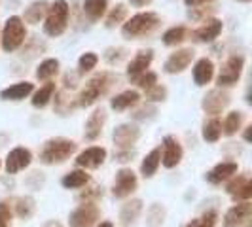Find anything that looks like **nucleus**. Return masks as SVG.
<instances>
[{"mask_svg": "<svg viewBox=\"0 0 252 227\" xmlns=\"http://www.w3.org/2000/svg\"><path fill=\"white\" fill-rule=\"evenodd\" d=\"M116 82H118V76L114 74V72H108V70H102L99 74L91 76L86 82L84 89L78 93L76 104L82 106V108H88L91 104H95L101 97H104L112 89Z\"/></svg>", "mask_w": 252, "mask_h": 227, "instance_id": "obj_1", "label": "nucleus"}, {"mask_svg": "<svg viewBox=\"0 0 252 227\" xmlns=\"http://www.w3.org/2000/svg\"><path fill=\"white\" fill-rule=\"evenodd\" d=\"M76 148L78 144L70 139H64V137L50 139L44 142L40 150V161L44 165H61L74 155Z\"/></svg>", "mask_w": 252, "mask_h": 227, "instance_id": "obj_2", "label": "nucleus"}, {"mask_svg": "<svg viewBox=\"0 0 252 227\" xmlns=\"http://www.w3.org/2000/svg\"><path fill=\"white\" fill-rule=\"evenodd\" d=\"M159 25V15L154 12H140L122 23V36L127 40L148 36Z\"/></svg>", "mask_w": 252, "mask_h": 227, "instance_id": "obj_3", "label": "nucleus"}, {"mask_svg": "<svg viewBox=\"0 0 252 227\" xmlns=\"http://www.w3.org/2000/svg\"><path fill=\"white\" fill-rule=\"evenodd\" d=\"M27 40V27L19 15H10L0 28V44L6 53L17 51Z\"/></svg>", "mask_w": 252, "mask_h": 227, "instance_id": "obj_4", "label": "nucleus"}, {"mask_svg": "<svg viewBox=\"0 0 252 227\" xmlns=\"http://www.w3.org/2000/svg\"><path fill=\"white\" fill-rule=\"evenodd\" d=\"M70 8L66 0H53L48 6V13L44 17V32L51 38L61 36L68 27Z\"/></svg>", "mask_w": 252, "mask_h": 227, "instance_id": "obj_5", "label": "nucleus"}, {"mask_svg": "<svg viewBox=\"0 0 252 227\" xmlns=\"http://www.w3.org/2000/svg\"><path fill=\"white\" fill-rule=\"evenodd\" d=\"M245 68V57L243 55H231L229 59L224 61L220 72L216 76V84L218 87H231L239 82L241 74Z\"/></svg>", "mask_w": 252, "mask_h": 227, "instance_id": "obj_6", "label": "nucleus"}, {"mask_svg": "<svg viewBox=\"0 0 252 227\" xmlns=\"http://www.w3.org/2000/svg\"><path fill=\"white\" fill-rule=\"evenodd\" d=\"M231 102V95L227 93L224 87H215L211 91L205 93L201 101V108L205 110V114L213 115V117H218V114H222L229 106Z\"/></svg>", "mask_w": 252, "mask_h": 227, "instance_id": "obj_7", "label": "nucleus"}, {"mask_svg": "<svg viewBox=\"0 0 252 227\" xmlns=\"http://www.w3.org/2000/svg\"><path fill=\"white\" fill-rule=\"evenodd\" d=\"M101 218V210L95 202H84L68 216L70 227H93Z\"/></svg>", "mask_w": 252, "mask_h": 227, "instance_id": "obj_8", "label": "nucleus"}, {"mask_svg": "<svg viewBox=\"0 0 252 227\" xmlns=\"http://www.w3.org/2000/svg\"><path fill=\"white\" fill-rule=\"evenodd\" d=\"M137 186H139L137 174L131 169H120L116 172V180H114V197L116 199H126V197H129L137 189Z\"/></svg>", "mask_w": 252, "mask_h": 227, "instance_id": "obj_9", "label": "nucleus"}, {"mask_svg": "<svg viewBox=\"0 0 252 227\" xmlns=\"http://www.w3.org/2000/svg\"><path fill=\"white\" fill-rule=\"evenodd\" d=\"M112 139L118 150H131L140 139V129L135 123H122L114 129Z\"/></svg>", "mask_w": 252, "mask_h": 227, "instance_id": "obj_10", "label": "nucleus"}, {"mask_svg": "<svg viewBox=\"0 0 252 227\" xmlns=\"http://www.w3.org/2000/svg\"><path fill=\"white\" fill-rule=\"evenodd\" d=\"M252 204L249 201L233 204L224 216V227H251Z\"/></svg>", "mask_w": 252, "mask_h": 227, "instance_id": "obj_11", "label": "nucleus"}, {"mask_svg": "<svg viewBox=\"0 0 252 227\" xmlns=\"http://www.w3.org/2000/svg\"><path fill=\"white\" fill-rule=\"evenodd\" d=\"M195 57V51L191 48H182V50H177L175 53H171L167 57V61L163 64V70L167 74H180L188 68L191 61Z\"/></svg>", "mask_w": 252, "mask_h": 227, "instance_id": "obj_12", "label": "nucleus"}, {"mask_svg": "<svg viewBox=\"0 0 252 227\" xmlns=\"http://www.w3.org/2000/svg\"><path fill=\"white\" fill-rule=\"evenodd\" d=\"M222 28H224V23L220 19L209 17V19H205V23L201 27L191 30V40L199 42V44H211V42H215L216 38L220 36Z\"/></svg>", "mask_w": 252, "mask_h": 227, "instance_id": "obj_13", "label": "nucleus"}, {"mask_svg": "<svg viewBox=\"0 0 252 227\" xmlns=\"http://www.w3.org/2000/svg\"><path fill=\"white\" fill-rule=\"evenodd\" d=\"M32 163V153L29 148H23V146H17L13 148L8 155H6V172L8 174H17L21 170H25L29 165Z\"/></svg>", "mask_w": 252, "mask_h": 227, "instance_id": "obj_14", "label": "nucleus"}, {"mask_svg": "<svg viewBox=\"0 0 252 227\" xmlns=\"http://www.w3.org/2000/svg\"><path fill=\"white\" fill-rule=\"evenodd\" d=\"M152 61H154V51L152 50H142L139 51L127 64V78L131 82H137L144 72H148Z\"/></svg>", "mask_w": 252, "mask_h": 227, "instance_id": "obj_15", "label": "nucleus"}, {"mask_svg": "<svg viewBox=\"0 0 252 227\" xmlns=\"http://www.w3.org/2000/svg\"><path fill=\"white\" fill-rule=\"evenodd\" d=\"M182 155H184V150H182L180 142L171 135L165 137L163 151H161V163H163L165 169H175L182 161Z\"/></svg>", "mask_w": 252, "mask_h": 227, "instance_id": "obj_16", "label": "nucleus"}, {"mask_svg": "<svg viewBox=\"0 0 252 227\" xmlns=\"http://www.w3.org/2000/svg\"><path fill=\"white\" fill-rule=\"evenodd\" d=\"M106 159V150L101 148V146H91V148H86L84 151L78 153L76 157V165L80 169H99Z\"/></svg>", "mask_w": 252, "mask_h": 227, "instance_id": "obj_17", "label": "nucleus"}, {"mask_svg": "<svg viewBox=\"0 0 252 227\" xmlns=\"http://www.w3.org/2000/svg\"><path fill=\"white\" fill-rule=\"evenodd\" d=\"M106 119H108V114L104 108H95L93 112L89 114L88 121H86V127H84V137L88 140H97L101 137L102 133V127L106 123Z\"/></svg>", "mask_w": 252, "mask_h": 227, "instance_id": "obj_18", "label": "nucleus"}, {"mask_svg": "<svg viewBox=\"0 0 252 227\" xmlns=\"http://www.w3.org/2000/svg\"><path fill=\"white\" fill-rule=\"evenodd\" d=\"M226 191L235 199V201H249L252 197V182L249 174H239L237 178H233L226 186Z\"/></svg>", "mask_w": 252, "mask_h": 227, "instance_id": "obj_19", "label": "nucleus"}, {"mask_svg": "<svg viewBox=\"0 0 252 227\" xmlns=\"http://www.w3.org/2000/svg\"><path fill=\"white\" fill-rule=\"evenodd\" d=\"M191 76H193V82H195V85H207V84H211V80L215 78V64L211 59H207V57H201V59H197L195 64H193V70H191Z\"/></svg>", "mask_w": 252, "mask_h": 227, "instance_id": "obj_20", "label": "nucleus"}, {"mask_svg": "<svg viewBox=\"0 0 252 227\" xmlns=\"http://www.w3.org/2000/svg\"><path fill=\"white\" fill-rule=\"evenodd\" d=\"M237 170H239V165L235 163V161H222V163L216 165L215 169H211L205 178L211 184H222V182L229 180L231 176H235Z\"/></svg>", "mask_w": 252, "mask_h": 227, "instance_id": "obj_21", "label": "nucleus"}, {"mask_svg": "<svg viewBox=\"0 0 252 227\" xmlns=\"http://www.w3.org/2000/svg\"><path fill=\"white\" fill-rule=\"evenodd\" d=\"M34 93V84L31 82H17L10 87L0 91V99L2 101H23L29 95Z\"/></svg>", "mask_w": 252, "mask_h": 227, "instance_id": "obj_22", "label": "nucleus"}, {"mask_svg": "<svg viewBox=\"0 0 252 227\" xmlns=\"http://www.w3.org/2000/svg\"><path fill=\"white\" fill-rule=\"evenodd\" d=\"M140 102V95L139 91L135 89H127V91H122L120 95H116L110 99V108L116 110V112H126L129 108L137 106Z\"/></svg>", "mask_w": 252, "mask_h": 227, "instance_id": "obj_23", "label": "nucleus"}, {"mask_svg": "<svg viewBox=\"0 0 252 227\" xmlns=\"http://www.w3.org/2000/svg\"><path fill=\"white\" fill-rule=\"evenodd\" d=\"M48 6H50V2L48 0H34V2H31L29 6L25 8V12H23V23H29V25H38L44 17H46V13H48Z\"/></svg>", "mask_w": 252, "mask_h": 227, "instance_id": "obj_24", "label": "nucleus"}, {"mask_svg": "<svg viewBox=\"0 0 252 227\" xmlns=\"http://www.w3.org/2000/svg\"><path fill=\"white\" fill-rule=\"evenodd\" d=\"M140 212H142V201L140 199H131L127 201L122 210H120V224L124 227L133 226L137 220H139Z\"/></svg>", "mask_w": 252, "mask_h": 227, "instance_id": "obj_25", "label": "nucleus"}, {"mask_svg": "<svg viewBox=\"0 0 252 227\" xmlns=\"http://www.w3.org/2000/svg\"><path fill=\"white\" fill-rule=\"evenodd\" d=\"M159 163H161V148H154V150L142 159V163H140V174L144 178H152L158 172Z\"/></svg>", "mask_w": 252, "mask_h": 227, "instance_id": "obj_26", "label": "nucleus"}, {"mask_svg": "<svg viewBox=\"0 0 252 227\" xmlns=\"http://www.w3.org/2000/svg\"><path fill=\"white\" fill-rule=\"evenodd\" d=\"M61 184L66 189H80L89 184V174L82 169H76V170H70L68 174H64Z\"/></svg>", "mask_w": 252, "mask_h": 227, "instance_id": "obj_27", "label": "nucleus"}, {"mask_svg": "<svg viewBox=\"0 0 252 227\" xmlns=\"http://www.w3.org/2000/svg\"><path fill=\"white\" fill-rule=\"evenodd\" d=\"M82 8L89 21H99L108 10V0H84Z\"/></svg>", "mask_w": 252, "mask_h": 227, "instance_id": "obj_28", "label": "nucleus"}, {"mask_svg": "<svg viewBox=\"0 0 252 227\" xmlns=\"http://www.w3.org/2000/svg\"><path fill=\"white\" fill-rule=\"evenodd\" d=\"M53 95H55V84L53 82H48L46 85H42L40 89H36L34 93H32V106L34 108H44V106H48L50 101L53 99Z\"/></svg>", "mask_w": 252, "mask_h": 227, "instance_id": "obj_29", "label": "nucleus"}, {"mask_svg": "<svg viewBox=\"0 0 252 227\" xmlns=\"http://www.w3.org/2000/svg\"><path fill=\"white\" fill-rule=\"evenodd\" d=\"M201 135H203V140H205V142H211V144L218 142L220 137H222V121H220L218 117L207 119V121L203 123Z\"/></svg>", "mask_w": 252, "mask_h": 227, "instance_id": "obj_30", "label": "nucleus"}, {"mask_svg": "<svg viewBox=\"0 0 252 227\" xmlns=\"http://www.w3.org/2000/svg\"><path fill=\"white\" fill-rule=\"evenodd\" d=\"M59 66H61L59 59H44L42 63L38 64L34 76H36V80H40V82H50L53 76H57Z\"/></svg>", "mask_w": 252, "mask_h": 227, "instance_id": "obj_31", "label": "nucleus"}, {"mask_svg": "<svg viewBox=\"0 0 252 227\" xmlns=\"http://www.w3.org/2000/svg\"><path fill=\"white\" fill-rule=\"evenodd\" d=\"M243 121H245V114L241 110H233L226 115L224 123H222V133L227 135V137H233L241 127H243Z\"/></svg>", "mask_w": 252, "mask_h": 227, "instance_id": "obj_32", "label": "nucleus"}, {"mask_svg": "<svg viewBox=\"0 0 252 227\" xmlns=\"http://www.w3.org/2000/svg\"><path fill=\"white\" fill-rule=\"evenodd\" d=\"M188 36V28L184 25H177V27H171V28H167L163 32V40L165 46H178V44H182L184 40Z\"/></svg>", "mask_w": 252, "mask_h": 227, "instance_id": "obj_33", "label": "nucleus"}, {"mask_svg": "<svg viewBox=\"0 0 252 227\" xmlns=\"http://www.w3.org/2000/svg\"><path fill=\"white\" fill-rule=\"evenodd\" d=\"M126 17H127V6L124 2H120V4H116L112 10L108 12L104 25H106V28H114V27L122 25L126 21Z\"/></svg>", "mask_w": 252, "mask_h": 227, "instance_id": "obj_34", "label": "nucleus"}, {"mask_svg": "<svg viewBox=\"0 0 252 227\" xmlns=\"http://www.w3.org/2000/svg\"><path fill=\"white\" fill-rule=\"evenodd\" d=\"M34 210H36V202L32 197H19L17 201H15V214L19 216V218H23V220H29L31 216L34 214Z\"/></svg>", "mask_w": 252, "mask_h": 227, "instance_id": "obj_35", "label": "nucleus"}, {"mask_svg": "<svg viewBox=\"0 0 252 227\" xmlns=\"http://www.w3.org/2000/svg\"><path fill=\"white\" fill-rule=\"evenodd\" d=\"M97 63H99V55L97 53H93V51H88V53H84L80 59H78V74L84 76L88 74V72H91L95 66H97Z\"/></svg>", "mask_w": 252, "mask_h": 227, "instance_id": "obj_36", "label": "nucleus"}, {"mask_svg": "<svg viewBox=\"0 0 252 227\" xmlns=\"http://www.w3.org/2000/svg\"><path fill=\"white\" fill-rule=\"evenodd\" d=\"M76 106H78V104H76V99H70V101H68V97L64 95L63 91H61V93H55V112L59 114V115H68Z\"/></svg>", "mask_w": 252, "mask_h": 227, "instance_id": "obj_37", "label": "nucleus"}, {"mask_svg": "<svg viewBox=\"0 0 252 227\" xmlns=\"http://www.w3.org/2000/svg\"><path fill=\"white\" fill-rule=\"evenodd\" d=\"M165 220V208L161 204H152L150 208H148V220H146V224L148 227H159L163 224Z\"/></svg>", "mask_w": 252, "mask_h": 227, "instance_id": "obj_38", "label": "nucleus"}, {"mask_svg": "<svg viewBox=\"0 0 252 227\" xmlns=\"http://www.w3.org/2000/svg\"><path fill=\"white\" fill-rule=\"evenodd\" d=\"M216 220H218V214H216L215 210H209V212H205L201 218L191 220L186 227H215Z\"/></svg>", "mask_w": 252, "mask_h": 227, "instance_id": "obj_39", "label": "nucleus"}, {"mask_svg": "<svg viewBox=\"0 0 252 227\" xmlns=\"http://www.w3.org/2000/svg\"><path fill=\"white\" fill-rule=\"evenodd\" d=\"M146 93V101L148 102H163L167 99V87L161 85V84H156V85H152L148 91H144Z\"/></svg>", "mask_w": 252, "mask_h": 227, "instance_id": "obj_40", "label": "nucleus"}, {"mask_svg": "<svg viewBox=\"0 0 252 227\" xmlns=\"http://www.w3.org/2000/svg\"><path fill=\"white\" fill-rule=\"evenodd\" d=\"M126 55L127 50H124V48H108L104 51V61L108 64H118L126 59Z\"/></svg>", "mask_w": 252, "mask_h": 227, "instance_id": "obj_41", "label": "nucleus"}, {"mask_svg": "<svg viewBox=\"0 0 252 227\" xmlns=\"http://www.w3.org/2000/svg\"><path fill=\"white\" fill-rule=\"evenodd\" d=\"M102 195H104L102 188H99V186H93V188L82 191V193L78 195V199H80V201H84V202H95V201H99Z\"/></svg>", "mask_w": 252, "mask_h": 227, "instance_id": "obj_42", "label": "nucleus"}, {"mask_svg": "<svg viewBox=\"0 0 252 227\" xmlns=\"http://www.w3.org/2000/svg\"><path fill=\"white\" fill-rule=\"evenodd\" d=\"M135 84H137V85H139L142 91H148L152 85H156V84H158V74L148 70V72H144V74L140 76V78L137 80V82H135Z\"/></svg>", "mask_w": 252, "mask_h": 227, "instance_id": "obj_43", "label": "nucleus"}, {"mask_svg": "<svg viewBox=\"0 0 252 227\" xmlns=\"http://www.w3.org/2000/svg\"><path fill=\"white\" fill-rule=\"evenodd\" d=\"M12 224V208L8 201H0V227H10Z\"/></svg>", "mask_w": 252, "mask_h": 227, "instance_id": "obj_44", "label": "nucleus"}, {"mask_svg": "<svg viewBox=\"0 0 252 227\" xmlns=\"http://www.w3.org/2000/svg\"><path fill=\"white\" fill-rule=\"evenodd\" d=\"M215 12V8H203V6H197V8H189L188 15L191 19H195V21H199V19H209V15Z\"/></svg>", "mask_w": 252, "mask_h": 227, "instance_id": "obj_45", "label": "nucleus"}, {"mask_svg": "<svg viewBox=\"0 0 252 227\" xmlns=\"http://www.w3.org/2000/svg\"><path fill=\"white\" fill-rule=\"evenodd\" d=\"M156 106H142L139 108L137 112H133V119H152V117H156Z\"/></svg>", "mask_w": 252, "mask_h": 227, "instance_id": "obj_46", "label": "nucleus"}, {"mask_svg": "<svg viewBox=\"0 0 252 227\" xmlns=\"http://www.w3.org/2000/svg\"><path fill=\"white\" fill-rule=\"evenodd\" d=\"M78 80H80V74L78 72H66L63 78V84L66 89H74L78 85Z\"/></svg>", "mask_w": 252, "mask_h": 227, "instance_id": "obj_47", "label": "nucleus"}, {"mask_svg": "<svg viewBox=\"0 0 252 227\" xmlns=\"http://www.w3.org/2000/svg\"><path fill=\"white\" fill-rule=\"evenodd\" d=\"M133 157H135V151L133 150H118L116 151V161H120V163L133 161Z\"/></svg>", "mask_w": 252, "mask_h": 227, "instance_id": "obj_48", "label": "nucleus"}, {"mask_svg": "<svg viewBox=\"0 0 252 227\" xmlns=\"http://www.w3.org/2000/svg\"><path fill=\"white\" fill-rule=\"evenodd\" d=\"M209 2H213V0H184V4H186L188 8H197V6H205V4H209Z\"/></svg>", "mask_w": 252, "mask_h": 227, "instance_id": "obj_49", "label": "nucleus"}, {"mask_svg": "<svg viewBox=\"0 0 252 227\" xmlns=\"http://www.w3.org/2000/svg\"><path fill=\"white\" fill-rule=\"evenodd\" d=\"M152 0H129V4L131 6H135V8H144V6H148Z\"/></svg>", "mask_w": 252, "mask_h": 227, "instance_id": "obj_50", "label": "nucleus"}, {"mask_svg": "<svg viewBox=\"0 0 252 227\" xmlns=\"http://www.w3.org/2000/svg\"><path fill=\"white\" fill-rule=\"evenodd\" d=\"M251 129L252 127H245V142H251Z\"/></svg>", "mask_w": 252, "mask_h": 227, "instance_id": "obj_51", "label": "nucleus"}, {"mask_svg": "<svg viewBox=\"0 0 252 227\" xmlns=\"http://www.w3.org/2000/svg\"><path fill=\"white\" fill-rule=\"evenodd\" d=\"M44 227H63L61 224H57V222H50V224H46Z\"/></svg>", "mask_w": 252, "mask_h": 227, "instance_id": "obj_52", "label": "nucleus"}, {"mask_svg": "<svg viewBox=\"0 0 252 227\" xmlns=\"http://www.w3.org/2000/svg\"><path fill=\"white\" fill-rule=\"evenodd\" d=\"M97 227H114V226L110 224V222H102V224H99Z\"/></svg>", "mask_w": 252, "mask_h": 227, "instance_id": "obj_53", "label": "nucleus"}, {"mask_svg": "<svg viewBox=\"0 0 252 227\" xmlns=\"http://www.w3.org/2000/svg\"><path fill=\"white\" fill-rule=\"evenodd\" d=\"M239 2H251V0H239Z\"/></svg>", "mask_w": 252, "mask_h": 227, "instance_id": "obj_54", "label": "nucleus"}, {"mask_svg": "<svg viewBox=\"0 0 252 227\" xmlns=\"http://www.w3.org/2000/svg\"><path fill=\"white\" fill-rule=\"evenodd\" d=\"M0 167H2V161H0Z\"/></svg>", "mask_w": 252, "mask_h": 227, "instance_id": "obj_55", "label": "nucleus"}]
</instances>
